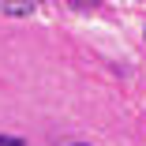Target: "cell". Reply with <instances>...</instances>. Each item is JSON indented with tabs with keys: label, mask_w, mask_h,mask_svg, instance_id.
Returning a JSON list of instances; mask_svg holds the SVG:
<instances>
[{
	"label": "cell",
	"mask_w": 146,
	"mask_h": 146,
	"mask_svg": "<svg viewBox=\"0 0 146 146\" xmlns=\"http://www.w3.org/2000/svg\"><path fill=\"white\" fill-rule=\"evenodd\" d=\"M68 4H71L75 11H94V8L101 4V0H68Z\"/></svg>",
	"instance_id": "2"
},
{
	"label": "cell",
	"mask_w": 146,
	"mask_h": 146,
	"mask_svg": "<svg viewBox=\"0 0 146 146\" xmlns=\"http://www.w3.org/2000/svg\"><path fill=\"white\" fill-rule=\"evenodd\" d=\"M75 146H82V142H75Z\"/></svg>",
	"instance_id": "4"
},
{
	"label": "cell",
	"mask_w": 146,
	"mask_h": 146,
	"mask_svg": "<svg viewBox=\"0 0 146 146\" xmlns=\"http://www.w3.org/2000/svg\"><path fill=\"white\" fill-rule=\"evenodd\" d=\"M0 146H23V139H11V135H0Z\"/></svg>",
	"instance_id": "3"
},
{
	"label": "cell",
	"mask_w": 146,
	"mask_h": 146,
	"mask_svg": "<svg viewBox=\"0 0 146 146\" xmlns=\"http://www.w3.org/2000/svg\"><path fill=\"white\" fill-rule=\"evenodd\" d=\"M38 8H41V0H0V15H11V19L34 15Z\"/></svg>",
	"instance_id": "1"
}]
</instances>
